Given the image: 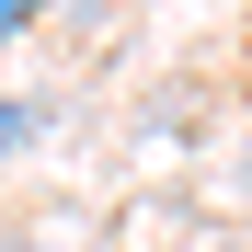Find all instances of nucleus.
<instances>
[{
  "instance_id": "obj_1",
  "label": "nucleus",
  "mask_w": 252,
  "mask_h": 252,
  "mask_svg": "<svg viewBox=\"0 0 252 252\" xmlns=\"http://www.w3.org/2000/svg\"><path fill=\"white\" fill-rule=\"evenodd\" d=\"M34 126H46V103H34V92H0V160H23Z\"/></svg>"
},
{
  "instance_id": "obj_2",
  "label": "nucleus",
  "mask_w": 252,
  "mask_h": 252,
  "mask_svg": "<svg viewBox=\"0 0 252 252\" xmlns=\"http://www.w3.org/2000/svg\"><path fill=\"white\" fill-rule=\"evenodd\" d=\"M34 34V0H0V46H23Z\"/></svg>"
},
{
  "instance_id": "obj_3",
  "label": "nucleus",
  "mask_w": 252,
  "mask_h": 252,
  "mask_svg": "<svg viewBox=\"0 0 252 252\" xmlns=\"http://www.w3.org/2000/svg\"><path fill=\"white\" fill-rule=\"evenodd\" d=\"M195 252H252V241H195Z\"/></svg>"
},
{
  "instance_id": "obj_4",
  "label": "nucleus",
  "mask_w": 252,
  "mask_h": 252,
  "mask_svg": "<svg viewBox=\"0 0 252 252\" xmlns=\"http://www.w3.org/2000/svg\"><path fill=\"white\" fill-rule=\"evenodd\" d=\"M241 206H252V160H241Z\"/></svg>"
}]
</instances>
